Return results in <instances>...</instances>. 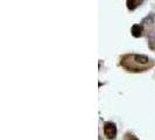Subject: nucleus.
Returning a JSON list of instances; mask_svg holds the SVG:
<instances>
[{"instance_id": "obj_1", "label": "nucleus", "mask_w": 155, "mask_h": 140, "mask_svg": "<svg viewBox=\"0 0 155 140\" xmlns=\"http://www.w3.org/2000/svg\"><path fill=\"white\" fill-rule=\"evenodd\" d=\"M104 134L107 139H114L117 136V127L112 123H106L104 126Z\"/></svg>"}, {"instance_id": "obj_2", "label": "nucleus", "mask_w": 155, "mask_h": 140, "mask_svg": "<svg viewBox=\"0 0 155 140\" xmlns=\"http://www.w3.org/2000/svg\"><path fill=\"white\" fill-rule=\"evenodd\" d=\"M132 34H133V36H135V37H140L142 35V28H141V26L140 25H134L132 27Z\"/></svg>"}, {"instance_id": "obj_3", "label": "nucleus", "mask_w": 155, "mask_h": 140, "mask_svg": "<svg viewBox=\"0 0 155 140\" xmlns=\"http://www.w3.org/2000/svg\"><path fill=\"white\" fill-rule=\"evenodd\" d=\"M134 60H135V62L141 63V64H146L149 61L146 55H134Z\"/></svg>"}, {"instance_id": "obj_4", "label": "nucleus", "mask_w": 155, "mask_h": 140, "mask_svg": "<svg viewBox=\"0 0 155 140\" xmlns=\"http://www.w3.org/2000/svg\"><path fill=\"white\" fill-rule=\"evenodd\" d=\"M127 8L128 9H135L140 5V0H127Z\"/></svg>"}, {"instance_id": "obj_5", "label": "nucleus", "mask_w": 155, "mask_h": 140, "mask_svg": "<svg viewBox=\"0 0 155 140\" xmlns=\"http://www.w3.org/2000/svg\"><path fill=\"white\" fill-rule=\"evenodd\" d=\"M131 140H138V139H136V138H132Z\"/></svg>"}]
</instances>
